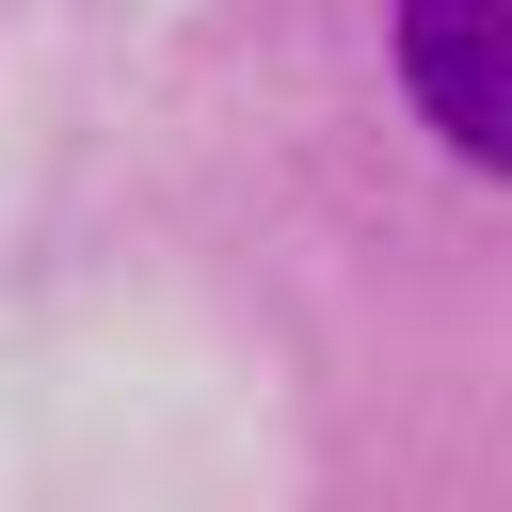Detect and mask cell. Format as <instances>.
<instances>
[{
    "label": "cell",
    "mask_w": 512,
    "mask_h": 512,
    "mask_svg": "<svg viewBox=\"0 0 512 512\" xmlns=\"http://www.w3.org/2000/svg\"><path fill=\"white\" fill-rule=\"evenodd\" d=\"M400 80L480 176H512V0H400Z\"/></svg>",
    "instance_id": "cell-1"
}]
</instances>
